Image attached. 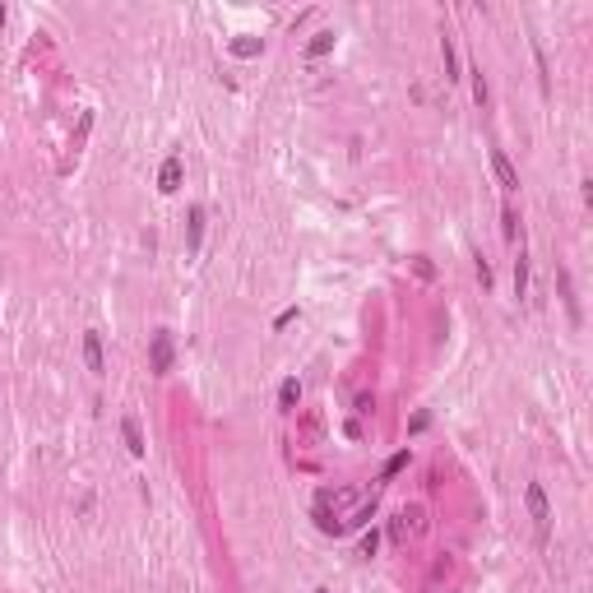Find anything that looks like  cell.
Returning a JSON list of instances; mask_svg holds the SVG:
<instances>
[{"label":"cell","mask_w":593,"mask_h":593,"mask_svg":"<svg viewBox=\"0 0 593 593\" xmlns=\"http://www.w3.org/2000/svg\"><path fill=\"white\" fill-rule=\"evenodd\" d=\"M524 500H529V515H533V524H538V538L547 543V529H552V505H547L543 482H529V487H524Z\"/></svg>","instance_id":"cell-1"},{"label":"cell","mask_w":593,"mask_h":593,"mask_svg":"<svg viewBox=\"0 0 593 593\" xmlns=\"http://www.w3.org/2000/svg\"><path fill=\"white\" fill-rule=\"evenodd\" d=\"M149 366H153V375L172 371V334L167 329H158L153 339H149Z\"/></svg>","instance_id":"cell-2"},{"label":"cell","mask_w":593,"mask_h":593,"mask_svg":"<svg viewBox=\"0 0 593 593\" xmlns=\"http://www.w3.org/2000/svg\"><path fill=\"white\" fill-rule=\"evenodd\" d=\"M315 505H320V510H329V515L339 519V510H348V505H361V491H357V487H339V491H320V496H315Z\"/></svg>","instance_id":"cell-3"},{"label":"cell","mask_w":593,"mask_h":593,"mask_svg":"<svg viewBox=\"0 0 593 593\" xmlns=\"http://www.w3.org/2000/svg\"><path fill=\"white\" fill-rule=\"evenodd\" d=\"M556 283H561V301H565L570 325H584V311H579V296H575V283H570V269L565 265H556Z\"/></svg>","instance_id":"cell-4"},{"label":"cell","mask_w":593,"mask_h":593,"mask_svg":"<svg viewBox=\"0 0 593 593\" xmlns=\"http://www.w3.org/2000/svg\"><path fill=\"white\" fill-rule=\"evenodd\" d=\"M84 366H88L93 375L107 371V357H102V334H97V329H88V334H84Z\"/></svg>","instance_id":"cell-5"},{"label":"cell","mask_w":593,"mask_h":593,"mask_svg":"<svg viewBox=\"0 0 593 593\" xmlns=\"http://www.w3.org/2000/svg\"><path fill=\"white\" fill-rule=\"evenodd\" d=\"M181 176H186L181 158H167V162L158 167V190H162V195H176V190H181Z\"/></svg>","instance_id":"cell-6"},{"label":"cell","mask_w":593,"mask_h":593,"mask_svg":"<svg viewBox=\"0 0 593 593\" xmlns=\"http://www.w3.org/2000/svg\"><path fill=\"white\" fill-rule=\"evenodd\" d=\"M491 172H496L500 190H519V172H515V162L500 153V149H491Z\"/></svg>","instance_id":"cell-7"},{"label":"cell","mask_w":593,"mask_h":593,"mask_svg":"<svg viewBox=\"0 0 593 593\" xmlns=\"http://www.w3.org/2000/svg\"><path fill=\"white\" fill-rule=\"evenodd\" d=\"M121 440H125V450L135 454V459H144V454H149L144 431H140V417H121Z\"/></svg>","instance_id":"cell-8"},{"label":"cell","mask_w":593,"mask_h":593,"mask_svg":"<svg viewBox=\"0 0 593 593\" xmlns=\"http://www.w3.org/2000/svg\"><path fill=\"white\" fill-rule=\"evenodd\" d=\"M296 404H301V380L288 375V380L279 385V413H296Z\"/></svg>","instance_id":"cell-9"},{"label":"cell","mask_w":593,"mask_h":593,"mask_svg":"<svg viewBox=\"0 0 593 593\" xmlns=\"http://www.w3.org/2000/svg\"><path fill=\"white\" fill-rule=\"evenodd\" d=\"M200 236H204V209L195 204V209H190V223H186V250L190 255H200Z\"/></svg>","instance_id":"cell-10"},{"label":"cell","mask_w":593,"mask_h":593,"mask_svg":"<svg viewBox=\"0 0 593 593\" xmlns=\"http://www.w3.org/2000/svg\"><path fill=\"white\" fill-rule=\"evenodd\" d=\"M440 61H445V79H459V51H454V37L450 32H445V37H440Z\"/></svg>","instance_id":"cell-11"},{"label":"cell","mask_w":593,"mask_h":593,"mask_svg":"<svg viewBox=\"0 0 593 593\" xmlns=\"http://www.w3.org/2000/svg\"><path fill=\"white\" fill-rule=\"evenodd\" d=\"M329 51H334V32H315L311 42H306V61H320V56H329Z\"/></svg>","instance_id":"cell-12"},{"label":"cell","mask_w":593,"mask_h":593,"mask_svg":"<svg viewBox=\"0 0 593 593\" xmlns=\"http://www.w3.org/2000/svg\"><path fill=\"white\" fill-rule=\"evenodd\" d=\"M515 296H529V255L519 250V260H515Z\"/></svg>","instance_id":"cell-13"},{"label":"cell","mask_w":593,"mask_h":593,"mask_svg":"<svg viewBox=\"0 0 593 593\" xmlns=\"http://www.w3.org/2000/svg\"><path fill=\"white\" fill-rule=\"evenodd\" d=\"M469 75H473V102H478V107H487V97H491V93H487V79H482V65H473Z\"/></svg>","instance_id":"cell-14"},{"label":"cell","mask_w":593,"mask_h":593,"mask_svg":"<svg viewBox=\"0 0 593 593\" xmlns=\"http://www.w3.org/2000/svg\"><path fill=\"white\" fill-rule=\"evenodd\" d=\"M260 47H265L260 37H236V42H232V56H260Z\"/></svg>","instance_id":"cell-15"},{"label":"cell","mask_w":593,"mask_h":593,"mask_svg":"<svg viewBox=\"0 0 593 593\" xmlns=\"http://www.w3.org/2000/svg\"><path fill=\"white\" fill-rule=\"evenodd\" d=\"M500 223H505V241H515V232H519V214H515V209H505V214H500Z\"/></svg>","instance_id":"cell-16"},{"label":"cell","mask_w":593,"mask_h":593,"mask_svg":"<svg viewBox=\"0 0 593 593\" xmlns=\"http://www.w3.org/2000/svg\"><path fill=\"white\" fill-rule=\"evenodd\" d=\"M375 547H380V533H375V529H371V533H361V547H357L361 556H375Z\"/></svg>","instance_id":"cell-17"},{"label":"cell","mask_w":593,"mask_h":593,"mask_svg":"<svg viewBox=\"0 0 593 593\" xmlns=\"http://www.w3.org/2000/svg\"><path fill=\"white\" fill-rule=\"evenodd\" d=\"M404 464H408V450H404V454H394V459H390V464H385V478H394V473H399V469H404Z\"/></svg>","instance_id":"cell-18"},{"label":"cell","mask_w":593,"mask_h":593,"mask_svg":"<svg viewBox=\"0 0 593 593\" xmlns=\"http://www.w3.org/2000/svg\"><path fill=\"white\" fill-rule=\"evenodd\" d=\"M413 269H417L422 279H431V274H436V269H431V260H426V255H417V260H413Z\"/></svg>","instance_id":"cell-19"},{"label":"cell","mask_w":593,"mask_h":593,"mask_svg":"<svg viewBox=\"0 0 593 593\" xmlns=\"http://www.w3.org/2000/svg\"><path fill=\"white\" fill-rule=\"evenodd\" d=\"M292 320H296V306H288V311H283L279 320H274V329H288V325H292Z\"/></svg>","instance_id":"cell-20"},{"label":"cell","mask_w":593,"mask_h":593,"mask_svg":"<svg viewBox=\"0 0 593 593\" xmlns=\"http://www.w3.org/2000/svg\"><path fill=\"white\" fill-rule=\"evenodd\" d=\"M478 279H482V288H491V265L487 260H478Z\"/></svg>","instance_id":"cell-21"},{"label":"cell","mask_w":593,"mask_h":593,"mask_svg":"<svg viewBox=\"0 0 593 593\" xmlns=\"http://www.w3.org/2000/svg\"><path fill=\"white\" fill-rule=\"evenodd\" d=\"M5 19H10V10H5V5H0V28H5Z\"/></svg>","instance_id":"cell-22"},{"label":"cell","mask_w":593,"mask_h":593,"mask_svg":"<svg viewBox=\"0 0 593 593\" xmlns=\"http://www.w3.org/2000/svg\"><path fill=\"white\" fill-rule=\"evenodd\" d=\"M315 593H329V589H315Z\"/></svg>","instance_id":"cell-23"}]
</instances>
